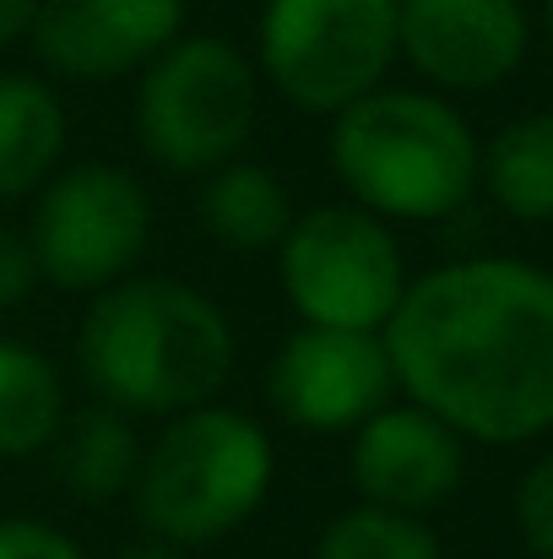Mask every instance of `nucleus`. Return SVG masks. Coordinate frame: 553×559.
Instances as JSON below:
<instances>
[{
  "instance_id": "nucleus-1",
  "label": "nucleus",
  "mask_w": 553,
  "mask_h": 559,
  "mask_svg": "<svg viewBox=\"0 0 553 559\" xmlns=\"http://www.w3.org/2000/svg\"><path fill=\"white\" fill-rule=\"evenodd\" d=\"M396 385L478 445H527L553 429V272L472 255L407 283L385 321Z\"/></svg>"
},
{
  "instance_id": "nucleus-2",
  "label": "nucleus",
  "mask_w": 553,
  "mask_h": 559,
  "mask_svg": "<svg viewBox=\"0 0 553 559\" xmlns=\"http://www.w3.org/2000/svg\"><path fill=\"white\" fill-rule=\"evenodd\" d=\"M76 365L104 407L180 418L228 385L233 326L180 277H120L82 316Z\"/></svg>"
},
{
  "instance_id": "nucleus-3",
  "label": "nucleus",
  "mask_w": 553,
  "mask_h": 559,
  "mask_svg": "<svg viewBox=\"0 0 553 559\" xmlns=\"http://www.w3.org/2000/svg\"><path fill=\"white\" fill-rule=\"evenodd\" d=\"M478 136L440 98L374 87L332 126V169L380 223H440L478 190Z\"/></svg>"
},
{
  "instance_id": "nucleus-4",
  "label": "nucleus",
  "mask_w": 553,
  "mask_h": 559,
  "mask_svg": "<svg viewBox=\"0 0 553 559\" xmlns=\"http://www.w3.org/2000/svg\"><path fill=\"white\" fill-rule=\"evenodd\" d=\"M277 456L266 429L223 402L169 418L136 467V516L158 544L195 549L239 533L272 489Z\"/></svg>"
},
{
  "instance_id": "nucleus-5",
  "label": "nucleus",
  "mask_w": 553,
  "mask_h": 559,
  "mask_svg": "<svg viewBox=\"0 0 553 559\" xmlns=\"http://www.w3.org/2000/svg\"><path fill=\"white\" fill-rule=\"evenodd\" d=\"M136 131L158 169L212 175L233 164L255 126V66L217 33L175 38L158 60L142 66Z\"/></svg>"
},
{
  "instance_id": "nucleus-6",
  "label": "nucleus",
  "mask_w": 553,
  "mask_h": 559,
  "mask_svg": "<svg viewBox=\"0 0 553 559\" xmlns=\"http://www.w3.org/2000/svg\"><path fill=\"white\" fill-rule=\"evenodd\" d=\"M255 55L293 109L337 120L396 60V0H266Z\"/></svg>"
},
{
  "instance_id": "nucleus-7",
  "label": "nucleus",
  "mask_w": 553,
  "mask_h": 559,
  "mask_svg": "<svg viewBox=\"0 0 553 559\" xmlns=\"http://www.w3.org/2000/svg\"><path fill=\"white\" fill-rule=\"evenodd\" d=\"M277 277L304 326L385 332L407 294V266L390 223L364 206H315L277 245Z\"/></svg>"
},
{
  "instance_id": "nucleus-8",
  "label": "nucleus",
  "mask_w": 553,
  "mask_h": 559,
  "mask_svg": "<svg viewBox=\"0 0 553 559\" xmlns=\"http://www.w3.org/2000/svg\"><path fill=\"white\" fill-rule=\"evenodd\" d=\"M147 234L153 201L120 164H76L65 175H49L27 223L38 277L71 294H104L131 277L147 250Z\"/></svg>"
},
{
  "instance_id": "nucleus-9",
  "label": "nucleus",
  "mask_w": 553,
  "mask_h": 559,
  "mask_svg": "<svg viewBox=\"0 0 553 559\" xmlns=\"http://www.w3.org/2000/svg\"><path fill=\"white\" fill-rule=\"evenodd\" d=\"M266 391H272V407L293 429L337 435V429H359L390 402L396 374H390V354L380 332L299 326L277 348Z\"/></svg>"
},
{
  "instance_id": "nucleus-10",
  "label": "nucleus",
  "mask_w": 553,
  "mask_h": 559,
  "mask_svg": "<svg viewBox=\"0 0 553 559\" xmlns=\"http://www.w3.org/2000/svg\"><path fill=\"white\" fill-rule=\"evenodd\" d=\"M521 0H396V55L445 93H489L527 60Z\"/></svg>"
},
{
  "instance_id": "nucleus-11",
  "label": "nucleus",
  "mask_w": 553,
  "mask_h": 559,
  "mask_svg": "<svg viewBox=\"0 0 553 559\" xmlns=\"http://www.w3.org/2000/svg\"><path fill=\"white\" fill-rule=\"evenodd\" d=\"M184 22V0H38L27 27L38 60L71 82H115L158 60Z\"/></svg>"
},
{
  "instance_id": "nucleus-12",
  "label": "nucleus",
  "mask_w": 553,
  "mask_h": 559,
  "mask_svg": "<svg viewBox=\"0 0 553 559\" xmlns=\"http://www.w3.org/2000/svg\"><path fill=\"white\" fill-rule=\"evenodd\" d=\"M461 473H467V440L418 402L407 407L385 402L353 435V484L364 506L380 511L423 516L456 495Z\"/></svg>"
},
{
  "instance_id": "nucleus-13",
  "label": "nucleus",
  "mask_w": 553,
  "mask_h": 559,
  "mask_svg": "<svg viewBox=\"0 0 553 559\" xmlns=\"http://www.w3.org/2000/svg\"><path fill=\"white\" fill-rule=\"evenodd\" d=\"M65 153V109L38 76H0V201L49 186Z\"/></svg>"
},
{
  "instance_id": "nucleus-14",
  "label": "nucleus",
  "mask_w": 553,
  "mask_h": 559,
  "mask_svg": "<svg viewBox=\"0 0 553 559\" xmlns=\"http://www.w3.org/2000/svg\"><path fill=\"white\" fill-rule=\"evenodd\" d=\"M195 212H201L206 234L223 239L228 250H272L293 228L288 186L266 164H223V169H212L206 186H201Z\"/></svg>"
},
{
  "instance_id": "nucleus-15",
  "label": "nucleus",
  "mask_w": 553,
  "mask_h": 559,
  "mask_svg": "<svg viewBox=\"0 0 553 559\" xmlns=\"http://www.w3.org/2000/svg\"><path fill=\"white\" fill-rule=\"evenodd\" d=\"M478 186L516 223H553V109L510 120L478 153Z\"/></svg>"
},
{
  "instance_id": "nucleus-16",
  "label": "nucleus",
  "mask_w": 553,
  "mask_h": 559,
  "mask_svg": "<svg viewBox=\"0 0 553 559\" xmlns=\"http://www.w3.org/2000/svg\"><path fill=\"white\" fill-rule=\"evenodd\" d=\"M60 478L76 500L87 506H104L115 495H125L136 484V467H142V445L125 424V413L115 407H87L76 413L71 424H60Z\"/></svg>"
},
{
  "instance_id": "nucleus-17",
  "label": "nucleus",
  "mask_w": 553,
  "mask_h": 559,
  "mask_svg": "<svg viewBox=\"0 0 553 559\" xmlns=\"http://www.w3.org/2000/svg\"><path fill=\"white\" fill-rule=\"evenodd\" d=\"M65 424V391L55 365L16 343L0 337V456H33L44 451Z\"/></svg>"
},
{
  "instance_id": "nucleus-18",
  "label": "nucleus",
  "mask_w": 553,
  "mask_h": 559,
  "mask_svg": "<svg viewBox=\"0 0 553 559\" xmlns=\"http://www.w3.org/2000/svg\"><path fill=\"white\" fill-rule=\"evenodd\" d=\"M315 559H445V549L423 527V516H396V511H380V506H359V511L326 522Z\"/></svg>"
},
{
  "instance_id": "nucleus-19",
  "label": "nucleus",
  "mask_w": 553,
  "mask_h": 559,
  "mask_svg": "<svg viewBox=\"0 0 553 559\" xmlns=\"http://www.w3.org/2000/svg\"><path fill=\"white\" fill-rule=\"evenodd\" d=\"M516 533L538 559H553V456L532 462L516 484Z\"/></svg>"
},
{
  "instance_id": "nucleus-20",
  "label": "nucleus",
  "mask_w": 553,
  "mask_h": 559,
  "mask_svg": "<svg viewBox=\"0 0 553 559\" xmlns=\"http://www.w3.org/2000/svg\"><path fill=\"white\" fill-rule=\"evenodd\" d=\"M0 559H87L60 527L27 522V516H5L0 522Z\"/></svg>"
},
{
  "instance_id": "nucleus-21",
  "label": "nucleus",
  "mask_w": 553,
  "mask_h": 559,
  "mask_svg": "<svg viewBox=\"0 0 553 559\" xmlns=\"http://www.w3.org/2000/svg\"><path fill=\"white\" fill-rule=\"evenodd\" d=\"M33 283H38V261H33L27 234L0 228V310L22 305V299L33 294Z\"/></svg>"
},
{
  "instance_id": "nucleus-22",
  "label": "nucleus",
  "mask_w": 553,
  "mask_h": 559,
  "mask_svg": "<svg viewBox=\"0 0 553 559\" xmlns=\"http://www.w3.org/2000/svg\"><path fill=\"white\" fill-rule=\"evenodd\" d=\"M33 16H38V0H0V49L16 44V38H27Z\"/></svg>"
},
{
  "instance_id": "nucleus-23",
  "label": "nucleus",
  "mask_w": 553,
  "mask_h": 559,
  "mask_svg": "<svg viewBox=\"0 0 553 559\" xmlns=\"http://www.w3.org/2000/svg\"><path fill=\"white\" fill-rule=\"evenodd\" d=\"M115 559H184L175 544H158V538H147V544H125Z\"/></svg>"
},
{
  "instance_id": "nucleus-24",
  "label": "nucleus",
  "mask_w": 553,
  "mask_h": 559,
  "mask_svg": "<svg viewBox=\"0 0 553 559\" xmlns=\"http://www.w3.org/2000/svg\"><path fill=\"white\" fill-rule=\"evenodd\" d=\"M549 44H553V0H549Z\"/></svg>"
}]
</instances>
